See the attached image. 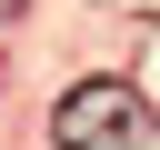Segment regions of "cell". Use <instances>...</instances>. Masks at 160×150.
<instances>
[{
	"instance_id": "obj_1",
	"label": "cell",
	"mask_w": 160,
	"mask_h": 150,
	"mask_svg": "<svg viewBox=\"0 0 160 150\" xmlns=\"http://www.w3.org/2000/svg\"><path fill=\"white\" fill-rule=\"evenodd\" d=\"M150 130V100L130 90V80H70L60 90V110H50V150H130Z\"/></svg>"
},
{
	"instance_id": "obj_2",
	"label": "cell",
	"mask_w": 160,
	"mask_h": 150,
	"mask_svg": "<svg viewBox=\"0 0 160 150\" xmlns=\"http://www.w3.org/2000/svg\"><path fill=\"white\" fill-rule=\"evenodd\" d=\"M0 20H20V0H0Z\"/></svg>"
}]
</instances>
